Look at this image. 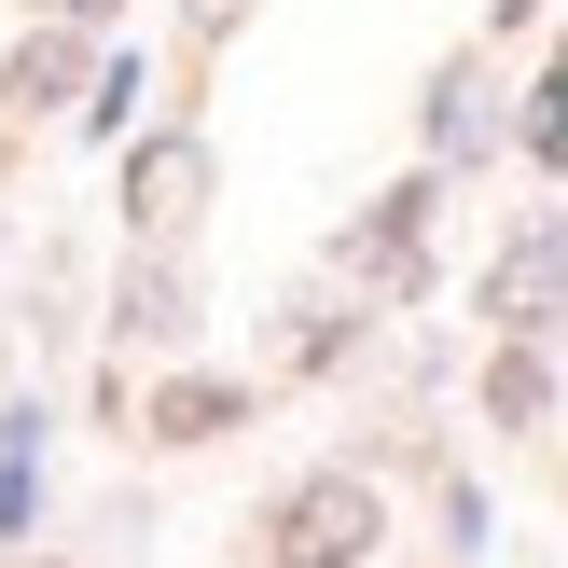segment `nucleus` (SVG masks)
<instances>
[{
    "mask_svg": "<svg viewBox=\"0 0 568 568\" xmlns=\"http://www.w3.org/2000/svg\"><path fill=\"white\" fill-rule=\"evenodd\" d=\"M486 320H499V333H555V320H568V222L499 236V264H486Z\"/></svg>",
    "mask_w": 568,
    "mask_h": 568,
    "instance_id": "2",
    "label": "nucleus"
},
{
    "mask_svg": "<svg viewBox=\"0 0 568 568\" xmlns=\"http://www.w3.org/2000/svg\"><path fill=\"white\" fill-rule=\"evenodd\" d=\"M375 541H388V499L361 486V471H305V486L264 514V555L277 568H361Z\"/></svg>",
    "mask_w": 568,
    "mask_h": 568,
    "instance_id": "1",
    "label": "nucleus"
},
{
    "mask_svg": "<svg viewBox=\"0 0 568 568\" xmlns=\"http://www.w3.org/2000/svg\"><path fill=\"white\" fill-rule=\"evenodd\" d=\"M42 14H111V0H42Z\"/></svg>",
    "mask_w": 568,
    "mask_h": 568,
    "instance_id": "8",
    "label": "nucleus"
},
{
    "mask_svg": "<svg viewBox=\"0 0 568 568\" xmlns=\"http://www.w3.org/2000/svg\"><path fill=\"white\" fill-rule=\"evenodd\" d=\"M416 236H430V181H403V194H388V209L347 236V264H361V277H416Z\"/></svg>",
    "mask_w": 568,
    "mask_h": 568,
    "instance_id": "4",
    "label": "nucleus"
},
{
    "mask_svg": "<svg viewBox=\"0 0 568 568\" xmlns=\"http://www.w3.org/2000/svg\"><path fill=\"white\" fill-rule=\"evenodd\" d=\"M28 568H55V555H28Z\"/></svg>",
    "mask_w": 568,
    "mask_h": 568,
    "instance_id": "10",
    "label": "nucleus"
},
{
    "mask_svg": "<svg viewBox=\"0 0 568 568\" xmlns=\"http://www.w3.org/2000/svg\"><path fill=\"white\" fill-rule=\"evenodd\" d=\"M194 194H209V153H194V139H139V153H125V209L153 222V236L194 222Z\"/></svg>",
    "mask_w": 568,
    "mask_h": 568,
    "instance_id": "3",
    "label": "nucleus"
},
{
    "mask_svg": "<svg viewBox=\"0 0 568 568\" xmlns=\"http://www.w3.org/2000/svg\"><path fill=\"white\" fill-rule=\"evenodd\" d=\"M236 388H222V375H181V388H153V444H222V430H236Z\"/></svg>",
    "mask_w": 568,
    "mask_h": 568,
    "instance_id": "6",
    "label": "nucleus"
},
{
    "mask_svg": "<svg viewBox=\"0 0 568 568\" xmlns=\"http://www.w3.org/2000/svg\"><path fill=\"white\" fill-rule=\"evenodd\" d=\"M70 83H83V55H70V42H28L14 70H0V111H42V98H70Z\"/></svg>",
    "mask_w": 568,
    "mask_h": 568,
    "instance_id": "7",
    "label": "nucleus"
},
{
    "mask_svg": "<svg viewBox=\"0 0 568 568\" xmlns=\"http://www.w3.org/2000/svg\"><path fill=\"white\" fill-rule=\"evenodd\" d=\"M527 14H541V0H499V28H527Z\"/></svg>",
    "mask_w": 568,
    "mask_h": 568,
    "instance_id": "9",
    "label": "nucleus"
},
{
    "mask_svg": "<svg viewBox=\"0 0 568 568\" xmlns=\"http://www.w3.org/2000/svg\"><path fill=\"white\" fill-rule=\"evenodd\" d=\"M486 416H499V430H541V416H555V361L527 347V333L486 361Z\"/></svg>",
    "mask_w": 568,
    "mask_h": 568,
    "instance_id": "5",
    "label": "nucleus"
}]
</instances>
